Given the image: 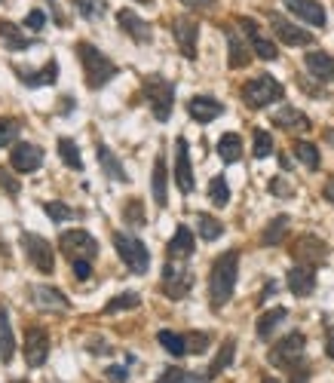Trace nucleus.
<instances>
[{
	"label": "nucleus",
	"mask_w": 334,
	"mask_h": 383,
	"mask_svg": "<svg viewBox=\"0 0 334 383\" xmlns=\"http://www.w3.org/2000/svg\"><path fill=\"white\" fill-rule=\"evenodd\" d=\"M236 267H239V252H224L221 258H215L209 273V297H212V310H221L227 301L233 297L236 288Z\"/></svg>",
	"instance_id": "nucleus-1"
},
{
	"label": "nucleus",
	"mask_w": 334,
	"mask_h": 383,
	"mask_svg": "<svg viewBox=\"0 0 334 383\" xmlns=\"http://www.w3.org/2000/svg\"><path fill=\"white\" fill-rule=\"evenodd\" d=\"M74 49H77V59H80V65H83V74H86V86L89 89L108 86L113 77H117V65H113L102 49H95L92 44H86V40H80Z\"/></svg>",
	"instance_id": "nucleus-2"
},
{
	"label": "nucleus",
	"mask_w": 334,
	"mask_h": 383,
	"mask_svg": "<svg viewBox=\"0 0 334 383\" xmlns=\"http://www.w3.org/2000/svg\"><path fill=\"white\" fill-rule=\"evenodd\" d=\"M113 248H117L120 261L129 267L132 273H147L151 270V252L141 243L138 236H129V233H113Z\"/></svg>",
	"instance_id": "nucleus-3"
},
{
	"label": "nucleus",
	"mask_w": 334,
	"mask_h": 383,
	"mask_svg": "<svg viewBox=\"0 0 334 383\" xmlns=\"http://www.w3.org/2000/svg\"><path fill=\"white\" fill-rule=\"evenodd\" d=\"M282 95H286L282 83L273 80L270 74H258L254 80H248L245 86H243V102L248 104V108H254V111H261V108H267V104L279 102Z\"/></svg>",
	"instance_id": "nucleus-4"
},
{
	"label": "nucleus",
	"mask_w": 334,
	"mask_h": 383,
	"mask_svg": "<svg viewBox=\"0 0 334 383\" xmlns=\"http://www.w3.org/2000/svg\"><path fill=\"white\" fill-rule=\"evenodd\" d=\"M145 95H147V104H151L154 117L160 123H166L169 113H172V104H175V86L160 74H151L145 77Z\"/></svg>",
	"instance_id": "nucleus-5"
},
{
	"label": "nucleus",
	"mask_w": 334,
	"mask_h": 383,
	"mask_svg": "<svg viewBox=\"0 0 334 383\" xmlns=\"http://www.w3.org/2000/svg\"><path fill=\"white\" fill-rule=\"evenodd\" d=\"M304 350H307V337H304L301 331H291V335H286L273 350H270L267 359H270V365L282 368V371H291V368L301 365Z\"/></svg>",
	"instance_id": "nucleus-6"
},
{
	"label": "nucleus",
	"mask_w": 334,
	"mask_h": 383,
	"mask_svg": "<svg viewBox=\"0 0 334 383\" xmlns=\"http://www.w3.org/2000/svg\"><path fill=\"white\" fill-rule=\"evenodd\" d=\"M22 248H25L28 261H31V267L37 273L49 276L55 270V248L49 239L40 236V233H22Z\"/></svg>",
	"instance_id": "nucleus-7"
},
{
	"label": "nucleus",
	"mask_w": 334,
	"mask_h": 383,
	"mask_svg": "<svg viewBox=\"0 0 334 383\" xmlns=\"http://www.w3.org/2000/svg\"><path fill=\"white\" fill-rule=\"evenodd\" d=\"M59 248L65 258H71V264H74V261H92L98 254L95 236L86 230H65L59 236Z\"/></svg>",
	"instance_id": "nucleus-8"
},
{
	"label": "nucleus",
	"mask_w": 334,
	"mask_h": 383,
	"mask_svg": "<svg viewBox=\"0 0 334 383\" xmlns=\"http://www.w3.org/2000/svg\"><path fill=\"white\" fill-rule=\"evenodd\" d=\"M291 258L304 267H319L325 258H328V245H325L319 236H310L307 233V236H301L295 245H291Z\"/></svg>",
	"instance_id": "nucleus-9"
},
{
	"label": "nucleus",
	"mask_w": 334,
	"mask_h": 383,
	"mask_svg": "<svg viewBox=\"0 0 334 383\" xmlns=\"http://www.w3.org/2000/svg\"><path fill=\"white\" fill-rule=\"evenodd\" d=\"M49 356V335L40 325H28L25 328V362L28 368H40Z\"/></svg>",
	"instance_id": "nucleus-10"
},
{
	"label": "nucleus",
	"mask_w": 334,
	"mask_h": 383,
	"mask_svg": "<svg viewBox=\"0 0 334 383\" xmlns=\"http://www.w3.org/2000/svg\"><path fill=\"white\" fill-rule=\"evenodd\" d=\"M190 288H194V273H190L187 267L166 264V270H163V292H166V297L181 301Z\"/></svg>",
	"instance_id": "nucleus-11"
},
{
	"label": "nucleus",
	"mask_w": 334,
	"mask_h": 383,
	"mask_svg": "<svg viewBox=\"0 0 334 383\" xmlns=\"http://www.w3.org/2000/svg\"><path fill=\"white\" fill-rule=\"evenodd\" d=\"M270 28H273V34L286 46H313V34L304 31L301 25H295V22H288V19H282V16H270Z\"/></svg>",
	"instance_id": "nucleus-12"
},
{
	"label": "nucleus",
	"mask_w": 334,
	"mask_h": 383,
	"mask_svg": "<svg viewBox=\"0 0 334 383\" xmlns=\"http://www.w3.org/2000/svg\"><path fill=\"white\" fill-rule=\"evenodd\" d=\"M175 184L181 194H194V166H190V147L187 141H175Z\"/></svg>",
	"instance_id": "nucleus-13"
},
{
	"label": "nucleus",
	"mask_w": 334,
	"mask_h": 383,
	"mask_svg": "<svg viewBox=\"0 0 334 383\" xmlns=\"http://www.w3.org/2000/svg\"><path fill=\"white\" fill-rule=\"evenodd\" d=\"M10 166L16 169V172H37L40 166H44V151H40L37 144H28V141H22V144L12 147L10 153Z\"/></svg>",
	"instance_id": "nucleus-14"
},
{
	"label": "nucleus",
	"mask_w": 334,
	"mask_h": 383,
	"mask_svg": "<svg viewBox=\"0 0 334 383\" xmlns=\"http://www.w3.org/2000/svg\"><path fill=\"white\" fill-rule=\"evenodd\" d=\"M172 34L178 40V49L184 59H196V37H200V25L194 19H175L172 22Z\"/></svg>",
	"instance_id": "nucleus-15"
},
{
	"label": "nucleus",
	"mask_w": 334,
	"mask_h": 383,
	"mask_svg": "<svg viewBox=\"0 0 334 383\" xmlns=\"http://www.w3.org/2000/svg\"><path fill=\"white\" fill-rule=\"evenodd\" d=\"M187 113L196 120V123H212V120H218L224 113V104L212 95H194L187 102Z\"/></svg>",
	"instance_id": "nucleus-16"
},
{
	"label": "nucleus",
	"mask_w": 334,
	"mask_h": 383,
	"mask_svg": "<svg viewBox=\"0 0 334 383\" xmlns=\"http://www.w3.org/2000/svg\"><path fill=\"white\" fill-rule=\"evenodd\" d=\"M239 28H243L245 37L252 40V49H254V55H258V59L273 62L276 55H279V49L270 44L267 37H261V28H258V22H254V19H239Z\"/></svg>",
	"instance_id": "nucleus-17"
},
{
	"label": "nucleus",
	"mask_w": 334,
	"mask_h": 383,
	"mask_svg": "<svg viewBox=\"0 0 334 383\" xmlns=\"http://www.w3.org/2000/svg\"><path fill=\"white\" fill-rule=\"evenodd\" d=\"M286 282H288L291 295H297V297H310L313 292H316V270H313V267L297 264V267H291V270H288Z\"/></svg>",
	"instance_id": "nucleus-18"
},
{
	"label": "nucleus",
	"mask_w": 334,
	"mask_h": 383,
	"mask_svg": "<svg viewBox=\"0 0 334 383\" xmlns=\"http://www.w3.org/2000/svg\"><path fill=\"white\" fill-rule=\"evenodd\" d=\"M31 301L34 307L40 310H55V313H65L71 307L68 297L59 292V288H49V286H31Z\"/></svg>",
	"instance_id": "nucleus-19"
},
{
	"label": "nucleus",
	"mask_w": 334,
	"mask_h": 383,
	"mask_svg": "<svg viewBox=\"0 0 334 383\" xmlns=\"http://www.w3.org/2000/svg\"><path fill=\"white\" fill-rule=\"evenodd\" d=\"M286 6L301 19L304 25H313V28L325 25V10H322L319 0H286Z\"/></svg>",
	"instance_id": "nucleus-20"
},
{
	"label": "nucleus",
	"mask_w": 334,
	"mask_h": 383,
	"mask_svg": "<svg viewBox=\"0 0 334 383\" xmlns=\"http://www.w3.org/2000/svg\"><path fill=\"white\" fill-rule=\"evenodd\" d=\"M117 22L135 40V44H147V40H151V25H147L141 16H135L132 10H120L117 12Z\"/></svg>",
	"instance_id": "nucleus-21"
},
{
	"label": "nucleus",
	"mask_w": 334,
	"mask_h": 383,
	"mask_svg": "<svg viewBox=\"0 0 334 383\" xmlns=\"http://www.w3.org/2000/svg\"><path fill=\"white\" fill-rule=\"evenodd\" d=\"M16 77L25 83V86H31V89H37V86H49V83H55L59 80V62H46L44 68L37 71V74H31V71H22V68H16Z\"/></svg>",
	"instance_id": "nucleus-22"
},
{
	"label": "nucleus",
	"mask_w": 334,
	"mask_h": 383,
	"mask_svg": "<svg viewBox=\"0 0 334 383\" xmlns=\"http://www.w3.org/2000/svg\"><path fill=\"white\" fill-rule=\"evenodd\" d=\"M0 40H3V46L12 49V53L31 49V40H28V34L16 22H10V19H0Z\"/></svg>",
	"instance_id": "nucleus-23"
},
{
	"label": "nucleus",
	"mask_w": 334,
	"mask_h": 383,
	"mask_svg": "<svg viewBox=\"0 0 334 383\" xmlns=\"http://www.w3.org/2000/svg\"><path fill=\"white\" fill-rule=\"evenodd\" d=\"M307 71L316 77V80L334 83V59H331L328 53H319V49L307 53Z\"/></svg>",
	"instance_id": "nucleus-24"
},
{
	"label": "nucleus",
	"mask_w": 334,
	"mask_h": 383,
	"mask_svg": "<svg viewBox=\"0 0 334 383\" xmlns=\"http://www.w3.org/2000/svg\"><path fill=\"white\" fill-rule=\"evenodd\" d=\"M151 187H154V203L160 205H166L169 203V172H166V157H156L154 160V178H151Z\"/></svg>",
	"instance_id": "nucleus-25"
},
{
	"label": "nucleus",
	"mask_w": 334,
	"mask_h": 383,
	"mask_svg": "<svg viewBox=\"0 0 334 383\" xmlns=\"http://www.w3.org/2000/svg\"><path fill=\"white\" fill-rule=\"evenodd\" d=\"M194 254V233L187 227H178L175 236L169 239V261H187Z\"/></svg>",
	"instance_id": "nucleus-26"
},
{
	"label": "nucleus",
	"mask_w": 334,
	"mask_h": 383,
	"mask_svg": "<svg viewBox=\"0 0 334 383\" xmlns=\"http://www.w3.org/2000/svg\"><path fill=\"white\" fill-rule=\"evenodd\" d=\"M95 153H98V162H102V169L108 172V178H113V181H129V175H126L123 162L117 160V153H113L108 144H98Z\"/></svg>",
	"instance_id": "nucleus-27"
},
{
	"label": "nucleus",
	"mask_w": 334,
	"mask_h": 383,
	"mask_svg": "<svg viewBox=\"0 0 334 383\" xmlns=\"http://www.w3.org/2000/svg\"><path fill=\"white\" fill-rule=\"evenodd\" d=\"M12 353H16V337H12V328H10V316L6 310L0 307V362H12Z\"/></svg>",
	"instance_id": "nucleus-28"
},
{
	"label": "nucleus",
	"mask_w": 334,
	"mask_h": 383,
	"mask_svg": "<svg viewBox=\"0 0 334 383\" xmlns=\"http://www.w3.org/2000/svg\"><path fill=\"white\" fill-rule=\"evenodd\" d=\"M224 34H227V46H230V68H245L252 53L245 49V44L239 40V34L233 28H224Z\"/></svg>",
	"instance_id": "nucleus-29"
},
{
	"label": "nucleus",
	"mask_w": 334,
	"mask_h": 383,
	"mask_svg": "<svg viewBox=\"0 0 334 383\" xmlns=\"http://www.w3.org/2000/svg\"><path fill=\"white\" fill-rule=\"evenodd\" d=\"M233 356H236V340L227 337L224 344H221V350H218V356L212 359V365H209V377H218V374H224L227 368H230Z\"/></svg>",
	"instance_id": "nucleus-30"
},
{
	"label": "nucleus",
	"mask_w": 334,
	"mask_h": 383,
	"mask_svg": "<svg viewBox=\"0 0 334 383\" xmlns=\"http://www.w3.org/2000/svg\"><path fill=\"white\" fill-rule=\"evenodd\" d=\"M288 221H291L288 215H276L273 221L264 227V233H261V245H279L288 233Z\"/></svg>",
	"instance_id": "nucleus-31"
},
{
	"label": "nucleus",
	"mask_w": 334,
	"mask_h": 383,
	"mask_svg": "<svg viewBox=\"0 0 334 383\" xmlns=\"http://www.w3.org/2000/svg\"><path fill=\"white\" fill-rule=\"evenodd\" d=\"M273 123L282 126V129H307L310 120L304 117L297 108H279V111L273 113Z\"/></svg>",
	"instance_id": "nucleus-32"
},
{
	"label": "nucleus",
	"mask_w": 334,
	"mask_h": 383,
	"mask_svg": "<svg viewBox=\"0 0 334 383\" xmlns=\"http://www.w3.org/2000/svg\"><path fill=\"white\" fill-rule=\"evenodd\" d=\"M218 157H221L224 162H236L239 157H243V138H239L236 132L221 136V141H218Z\"/></svg>",
	"instance_id": "nucleus-33"
},
{
	"label": "nucleus",
	"mask_w": 334,
	"mask_h": 383,
	"mask_svg": "<svg viewBox=\"0 0 334 383\" xmlns=\"http://www.w3.org/2000/svg\"><path fill=\"white\" fill-rule=\"evenodd\" d=\"M286 316H288V310H286V307H273V310H267V313L258 319V337H261V340H267L270 335H273V328H276V325H279Z\"/></svg>",
	"instance_id": "nucleus-34"
},
{
	"label": "nucleus",
	"mask_w": 334,
	"mask_h": 383,
	"mask_svg": "<svg viewBox=\"0 0 334 383\" xmlns=\"http://www.w3.org/2000/svg\"><path fill=\"white\" fill-rule=\"evenodd\" d=\"M156 340H160L163 350L172 353V356H187V337H184V335H175V331H160Z\"/></svg>",
	"instance_id": "nucleus-35"
},
{
	"label": "nucleus",
	"mask_w": 334,
	"mask_h": 383,
	"mask_svg": "<svg viewBox=\"0 0 334 383\" xmlns=\"http://www.w3.org/2000/svg\"><path fill=\"white\" fill-rule=\"evenodd\" d=\"M59 157L65 160L68 169H77V172L83 169V157H80V151H77V144L71 138H59Z\"/></svg>",
	"instance_id": "nucleus-36"
},
{
	"label": "nucleus",
	"mask_w": 334,
	"mask_h": 383,
	"mask_svg": "<svg viewBox=\"0 0 334 383\" xmlns=\"http://www.w3.org/2000/svg\"><path fill=\"white\" fill-rule=\"evenodd\" d=\"M295 157L301 160L310 172H316V169H319V147L310 144V141H297V144H295Z\"/></svg>",
	"instance_id": "nucleus-37"
},
{
	"label": "nucleus",
	"mask_w": 334,
	"mask_h": 383,
	"mask_svg": "<svg viewBox=\"0 0 334 383\" xmlns=\"http://www.w3.org/2000/svg\"><path fill=\"white\" fill-rule=\"evenodd\" d=\"M196 230H200V236L205 239V243H212V239H218L224 233V224L212 215H200L196 218Z\"/></svg>",
	"instance_id": "nucleus-38"
},
{
	"label": "nucleus",
	"mask_w": 334,
	"mask_h": 383,
	"mask_svg": "<svg viewBox=\"0 0 334 383\" xmlns=\"http://www.w3.org/2000/svg\"><path fill=\"white\" fill-rule=\"evenodd\" d=\"M209 200L215 203L218 209H224V205L230 203V187H227L224 175H218V178H212V184H209Z\"/></svg>",
	"instance_id": "nucleus-39"
},
{
	"label": "nucleus",
	"mask_w": 334,
	"mask_h": 383,
	"mask_svg": "<svg viewBox=\"0 0 334 383\" xmlns=\"http://www.w3.org/2000/svg\"><path fill=\"white\" fill-rule=\"evenodd\" d=\"M138 303H141V297L135 295V292H123V295H117V297H113V301L108 303V307H104V313L113 316V313H120V310H135Z\"/></svg>",
	"instance_id": "nucleus-40"
},
{
	"label": "nucleus",
	"mask_w": 334,
	"mask_h": 383,
	"mask_svg": "<svg viewBox=\"0 0 334 383\" xmlns=\"http://www.w3.org/2000/svg\"><path fill=\"white\" fill-rule=\"evenodd\" d=\"M44 212L53 221H74L77 218V212L71 209V205H65V203H59V200H53V203H44Z\"/></svg>",
	"instance_id": "nucleus-41"
},
{
	"label": "nucleus",
	"mask_w": 334,
	"mask_h": 383,
	"mask_svg": "<svg viewBox=\"0 0 334 383\" xmlns=\"http://www.w3.org/2000/svg\"><path fill=\"white\" fill-rule=\"evenodd\" d=\"M19 129H22V123L12 117H0V147L12 144V141L19 138Z\"/></svg>",
	"instance_id": "nucleus-42"
},
{
	"label": "nucleus",
	"mask_w": 334,
	"mask_h": 383,
	"mask_svg": "<svg viewBox=\"0 0 334 383\" xmlns=\"http://www.w3.org/2000/svg\"><path fill=\"white\" fill-rule=\"evenodd\" d=\"M74 6L83 19H102L104 16V0H74Z\"/></svg>",
	"instance_id": "nucleus-43"
},
{
	"label": "nucleus",
	"mask_w": 334,
	"mask_h": 383,
	"mask_svg": "<svg viewBox=\"0 0 334 383\" xmlns=\"http://www.w3.org/2000/svg\"><path fill=\"white\" fill-rule=\"evenodd\" d=\"M273 153V136L267 129H254V157L264 160Z\"/></svg>",
	"instance_id": "nucleus-44"
},
{
	"label": "nucleus",
	"mask_w": 334,
	"mask_h": 383,
	"mask_svg": "<svg viewBox=\"0 0 334 383\" xmlns=\"http://www.w3.org/2000/svg\"><path fill=\"white\" fill-rule=\"evenodd\" d=\"M123 218L129 221L132 227H145V205H141V200H132V203H126L123 205Z\"/></svg>",
	"instance_id": "nucleus-45"
},
{
	"label": "nucleus",
	"mask_w": 334,
	"mask_h": 383,
	"mask_svg": "<svg viewBox=\"0 0 334 383\" xmlns=\"http://www.w3.org/2000/svg\"><path fill=\"white\" fill-rule=\"evenodd\" d=\"M184 337H187V353H194V356L209 350V335H205V331H190V335H184Z\"/></svg>",
	"instance_id": "nucleus-46"
},
{
	"label": "nucleus",
	"mask_w": 334,
	"mask_h": 383,
	"mask_svg": "<svg viewBox=\"0 0 334 383\" xmlns=\"http://www.w3.org/2000/svg\"><path fill=\"white\" fill-rule=\"evenodd\" d=\"M0 187H3L10 196H19V181L12 178V175L6 172V169H0Z\"/></svg>",
	"instance_id": "nucleus-47"
},
{
	"label": "nucleus",
	"mask_w": 334,
	"mask_h": 383,
	"mask_svg": "<svg viewBox=\"0 0 334 383\" xmlns=\"http://www.w3.org/2000/svg\"><path fill=\"white\" fill-rule=\"evenodd\" d=\"M25 25L31 28V31H40V28L46 25V16L40 10H31V12H28V19H25Z\"/></svg>",
	"instance_id": "nucleus-48"
},
{
	"label": "nucleus",
	"mask_w": 334,
	"mask_h": 383,
	"mask_svg": "<svg viewBox=\"0 0 334 383\" xmlns=\"http://www.w3.org/2000/svg\"><path fill=\"white\" fill-rule=\"evenodd\" d=\"M74 279H80V282H86L89 276H92V267H89V261H74Z\"/></svg>",
	"instance_id": "nucleus-49"
},
{
	"label": "nucleus",
	"mask_w": 334,
	"mask_h": 383,
	"mask_svg": "<svg viewBox=\"0 0 334 383\" xmlns=\"http://www.w3.org/2000/svg\"><path fill=\"white\" fill-rule=\"evenodd\" d=\"M181 377H184L181 368H166V371L156 377V383H181Z\"/></svg>",
	"instance_id": "nucleus-50"
},
{
	"label": "nucleus",
	"mask_w": 334,
	"mask_h": 383,
	"mask_svg": "<svg viewBox=\"0 0 334 383\" xmlns=\"http://www.w3.org/2000/svg\"><path fill=\"white\" fill-rule=\"evenodd\" d=\"M104 374L113 380V383H126V377H129V371H126L123 365H111V368H104Z\"/></svg>",
	"instance_id": "nucleus-51"
},
{
	"label": "nucleus",
	"mask_w": 334,
	"mask_h": 383,
	"mask_svg": "<svg viewBox=\"0 0 334 383\" xmlns=\"http://www.w3.org/2000/svg\"><path fill=\"white\" fill-rule=\"evenodd\" d=\"M270 194H276V196H291V184L282 181V178H273V181H270Z\"/></svg>",
	"instance_id": "nucleus-52"
},
{
	"label": "nucleus",
	"mask_w": 334,
	"mask_h": 383,
	"mask_svg": "<svg viewBox=\"0 0 334 383\" xmlns=\"http://www.w3.org/2000/svg\"><path fill=\"white\" fill-rule=\"evenodd\" d=\"M313 377V371L307 365H297V368H291V383H307Z\"/></svg>",
	"instance_id": "nucleus-53"
},
{
	"label": "nucleus",
	"mask_w": 334,
	"mask_h": 383,
	"mask_svg": "<svg viewBox=\"0 0 334 383\" xmlns=\"http://www.w3.org/2000/svg\"><path fill=\"white\" fill-rule=\"evenodd\" d=\"M325 356L334 359V325L325 328Z\"/></svg>",
	"instance_id": "nucleus-54"
},
{
	"label": "nucleus",
	"mask_w": 334,
	"mask_h": 383,
	"mask_svg": "<svg viewBox=\"0 0 334 383\" xmlns=\"http://www.w3.org/2000/svg\"><path fill=\"white\" fill-rule=\"evenodd\" d=\"M184 6H190V10H209L212 3H215V0H181Z\"/></svg>",
	"instance_id": "nucleus-55"
},
{
	"label": "nucleus",
	"mask_w": 334,
	"mask_h": 383,
	"mask_svg": "<svg viewBox=\"0 0 334 383\" xmlns=\"http://www.w3.org/2000/svg\"><path fill=\"white\" fill-rule=\"evenodd\" d=\"M322 196H325V200H328V203L334 205V175H331L328 181H325V187H322Z\"/></svg>",
	"instance_id": "nucleus-56"
},
{
	"label": "nucleus",
	"mask_w": 334,
	"mask_h": 383,
	"mask_svg": "<svg viewBox=\"0 0 334 383\" xmlns=\"http://www.w3.org/2000/svg\"><path fill=\"white\" fill-rule=\"evenodd\" d=\"M181 383H209V377H203V374H184Z\"/></svg>",
	"instance_id": "nucleus-57"
},
{
	"label": "nucleus",
	"mask_w": 334,
	"mask_h": 383,
	"mask_svg": "<svg viewBox=\"0 0 334 383\" xmlns=\"http://www.w3.org/2000/svg\"><path fill=\"white\" fill-rule=\"evenodd\" d=\"M273 292H276V282H267V286H264V295H258V303H264Z\"/></svg>",
	"instance_id": "nucleus-58"
},
{
	"label": "nucleus",
	"mask_w": 334,
	"mask_h": 383,
	"mask_svg": "<svg viewBox=\"0 0 334 383\" xmlns=\"http://www.w3.org/2000/svg\"><path fill=\"white\" fill-rule=\"evenodd\" d=\"M138 3H154V0H138Z\"/></svg>",
	"instance_id": "nucleus-59"
},
{
	"label": "nucleus",
	"mask_w": 334,
	"mask_h": 383,
	"mask_svg": "<svg viewBox=\"0 0 334 383\" xmlns=\"http://www.w3.org/2000/svg\"><path fill=\"white\" fill-rule=\"evenodd\" d=\"M264 383H276V380H270V377H264Z\"/></svg>",
	"instance_id": "nucleus-60"
}]
</instances>
